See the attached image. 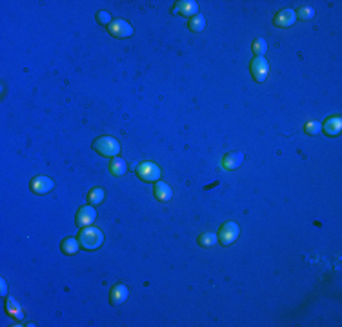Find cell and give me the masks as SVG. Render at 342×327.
<instances>
[{
    "label": "cell",
    "instance_id": "6da1fadb",
    "mask_svg": "<svg viewBox=\"0 0 342 327\" xmlns=\"http://www.w3.org/2000/svg\"><path fill=\"white\" fill-rule=\"evenodd\" d=\"M78 242H80V246L86 251H95L104 244V233L98 227L93 226L82 227L80 233H78Z\"/></svg>",
    "mask_w": 342,
    "mask_h": 327
},
{
    "label": "cell",
    "instance_id": "7a4b0ae2",
    "mask_svg": "<svg viewBox=\"0 0 342 327\" xmlns=\"http://www.w3.org/2000/svg\"><path fill=\"white\" fill-rule=\"evenodd\" d=\"M93 149L102 156H111V158H115V156L120 153V144H118V140L113 138V136H100V138H96V140L93 142Z\"/></svg>",
    "mask_w": 342,
    "mask_h": 327
},
{
    "label": "cell",
    "instance_id": "3957f363",
    "mask_svg": "<svg viewBox=\"0 0 342 327\" xmlns=\"http://www.w3.org/2000/svg\"><path fill=\"white\" fill-rule=\"evenodd\" d=\"M136 175L140 176V180L144 182H158L160 178V169L153 162H142L136 166Z\"/></svg>",
    "mask_w": 342,
    "mask_h": 327
},
{
    "label": "cell",
    "instance_id": "277c9868",
    "mask_svg": "<svg viewBox=\"0 0 342 327\" xmlns=\"http://www.w3.org/2000/svg\"><path fill=\"white\" fill-rule=\"evenodd\" d=\"M216 237H218V242H220L222 246H232L233 242L238 238V226H236L235 222H226L220 227V231H218Z\"/></svg>",
    "mask_w": 342,
    "mask_h": 327
},
{
    "label": "cell",
    "instance_id": "5b68a950",
    "mask_svg": "<svg viewBox=\"0 0 342 327\" xmlns=\"http://www.w3.org/2000/svg\"><path fill=\"white\" fill-rule=\"evenodd\" d=\"M252 75L255 78V82H266L268 73H270V64L264 56H255L252 62Z\"/></svg>",
    "mask_w": 342,
    "mask_h": 327
},
{
    "label": "cell",
    "instance_id": "8992f818",
    "mask_svg": "<svg viewBox=\"0 0 342 327\" xmlns=\"http://www.w3.org/2000/svg\"><path fill=\"white\" fill-rule=\"evenodd\" d=\"M53 187H55V182L50 176H35L31 180V191L35 195H48Z\"/></svg>",
    "mask_w": 342,
    "mask_h": 327
},
{
    "label": "cell",
    "instance_id": "52a82bcc",
    "mask_svg": "<svg viewBox=\"0 0 342 327\" xmlns=\"http://www.w3.org/2000/svg\"><path fill=\"white\" fill-rule=\"evenodd\" d=\"M110 33L116 38H128V36L133 35V27L126 20L118 18V20H113L110 24Z\"/></svg>",
    "mask_w": 342,
    "mask_h": 327
},
{
    "label": "cell",
    "instance_id": "ba28073f",
    "mask_svg": "<svg viewBox=\"0 0 342 327\" xmlns=\"http://www.w3.org/2000/svg\"><path fill=\"white\" fill-rule=\"evenodd\" d=\"M297 22V13L293 9H282L273 16V24L278 27H292Z\"/></svg>",
    "mask_w": 342,
    "mask_h": 327
},
{
    "label": "cell",
    "instance_id": "9c48e42d",
    "mask_svg": "<svg viewBox=\"0 0 342 327\" xmlns=\"http://www.w3.org/2000/svg\"><path fill=\"white\" fill-rule=\"evenodd\" d=\"M196 11H198V4H196L195 0H180L173 7V13L182 16H195Z\"/></svg>",
    "mask_w": 342,
    "mask_h": 327
},
{
    "label": "cell",
    "instance_id": "30bf717a",
    "mask_svg": "<svg viewBox=\"0 0 342 327\" xmlns=\"http://www.w3.org/2000/svg\"><path fill=\"white\" fill-rule=\"evenodd\" d=\"M96 218V211L95 207H90V206H84L78 209V213H76V226L78 227H88L91 226L93 222H95Z\"/></svg>",
    "mask_w": 342,
    "mask_h": 327
},
{
    "label": "cell",
    "instance_id": "8fae6325",
    "mask_svg": "<svg viewBox=\"0 0 342 327\" xmlns=\"http://www.w3.org/2000/svg\"><path fill=\"white\" fill-rule=\"evenodd\" d=\"M244 164V155L240 151H232L228 153L224 158H222V166L228 171H233V169H238V167Z\"/></svg>",
    "mask_w": 342,
    "mask_h": 327
},
{
    "label": "cell",
    "instance_id": "7c38bea8",
    "mask_svg": "<svg viewBox=\"0 0 342 327\" xmlns=\"http://www.w3.org/2000/svg\"><path fill=\"white\" fill-rule=\"evenodd\" d=\"M128 297H130V291H128V287L122 286V284H116V286L111 289L110 302L113 304V306H120L122 302H126Z\"/></svg>",
    "mask_w": 342,
    "mask_h": 327
},
{
    "label": "cell",
    "instance_id": "4fadbf2b",
    "mask_svg": "<svg viewBox=\"0 0 342 327\" xmlns=\"http://www.w3.org/2000/svg\"><path fill=\"white\" fill-rule=\"evenodd\" d=\"M322 129L326 131L328 136H338L340 135V129H342V120L340 116H330L326 122H324V126Z\"/></svg>",
    "mask_w": 342,
    "mask_h": 327
},
{
    "label": "cell",
    "instance_id": "5bb4252c",
    "mask_svg": "<svg viewBox=\"0 0 342 327\" xmlns=\"http://www.w3.org/2000/svg\"><path fill=\"white\" fill-rule=\"evenodd\" d=\"M155 198L160 202H168L171 200V196H173V191H171V187L168 186V184H164V182H155Z\"/></svg>",
    "mask_w": 342,
    "mask_h": 327
},
{
    "label": "cell",
    "instance_id": "9a60e30c",
    "mask_svg": "<svg viewBox=\"0 0 342 327\" xmlns=\"http://www.w3.org/2000/svg\"><path fill=\"white\" fill-rule=\"evenodd\" d=\"M110 171L113 173L115 176H122V175H126V171H128V164L122 158H113L111 160V164H110Z\"/></svg>",
    "mask_w": 342,
    "mask_h": 327
},
{
    "label": "cell",
    "instance_id": "2e32d148",
    "mask_svg": "<svg viewBox=\"0 0 342 327\" xmlns=\"http://www.w3.org/2000/svg\"><path fill=\"white\" fill-rule=\"evenodd\" d=\"M78 246H80V242L78 240H75V238H66L64 242H62V253L64 255H76L78 253Z\"/></svg>",
    "mask_w": 342,
    "mask_h": 327
},
{
    "label": "cell",
    "instance_id": "e0dca14e",
    "mask_svg": "<svg viewBox=\"0 0 342 327\" xmlns=\"http://www.w3.org/2000/svg\"><path fill=\"white\" fill-rule=\"evenodd\" d=\"M204 27H206V18H204L202 13H196L195 16L190 18V29L193 33H200V31H204Z\"/></svg>",
    "mask_w": 342,
    "mask_h": 327
},
{
    "label": "cell",
    "instance_id": "ac0fdd59",
    "mask_svg": "<svg viewBox=\"0 0 342 327\" xmlns=\"http://www.w3.org/2000/svg\"><path fill=\"white\" fill-rule=\"evenodd\" d=\"M104 198H106V193H104L102 187H93L90 191V195H88V200H90L91 206H98V204H102Z\"/></svg>",
    "mask_w": 342,
    "mask_h": 327
},
{
    "label": "cell",
    "instance_id": "d6986e66",
    "mask_svg": "<svg viewBox=\"0 0 342 327\" xmlns=\"http://www.w3.org/2000/svg\"><path fill=\"white\" fill-rule=\"evenodd\" d=\"M252 49H253V53H255V56H264L268 51V42L264 40V38H256V40H253Z\"/></svg>",
    "mask_w": 342,
    "mask_h": 327
},
{
    "label": "cell",
    "instance_id": "ffe728a7",
    "mask_svg": "<svg viewBox=\"0 0 342 327\" xmlns=\"http://www.w3.org/2000/svg\"><path fill=\"white\" fill-rule=\"evenodd\" d=\"M216 240H218V237H215L213 233H206V235H200V237H198V244H200L202 247H212V246H215Z\"/></svg>",
    "mask_w": 342,
    "mask_h": 327
},
{
    "label": "cell",
    "instance_id": "44dd1931",
    "mask_svg": "<svg viewBox=\"0 0 342 327\" xmlns=\"http://www.w3.org/2000/svg\"><path fill=\"white\" fill-rule=\"evenodd\" d=\"M313 7H310V5H304V7H300L297 13V16H300L302 20H310V18H313Z\"/></svg>",
    "mask_w": 342,
    "mask_h": 327
},
{
    "label": "cell",
    "instance_id": "7402d4cb",
    "mask_svg": "<svg viewBox=\"0 0 342 327\" xmlns=\"http://www.w3.org/2000/svg\"><path fill=\"white\" fill-rule=\"evenodd\" d=\"M304 129H306L308 135H317L318 131L322 129V126H320V124H317V122H308Z\"/></svg>",
    "mask_w": 342,
    "mask_h": 327
},
{
    "label": "cell",
    "instance_id": "603a6c76",
    "mask_svg": "<svg viewBox=\"0 0 342 327\" xmlns=\"http://www.w3.org/2000/svg\"><path fill=\"white\" fill-rule=\"evenodd\" d=\"M8 311H10V315H15V317H20V307L16 306V302L13 300V298H8Z\"/></svg>",
    "mask_w": 342,
    "mask_h": 327
},
{
    "label": "cell",
    "instance_id": "cb8c5ba5",
    "mask_svg": "<svg viewBox=\"0 0 342 327\" xmlns=\"http://www.w3.org/2000/svg\"><path fill=\"white\" fill-rule=\"evenodd\" d=\"M96 20L100 22V24H111V15L108 13V11H98L96 13Z\"/></svg>",
    "mask_w": 342,
    "mask_h": 327
},
{
    "label": "cell",
    "instance_id": "d4e9b609",
    "mask_svg": "<svg viewBox=\"0 0 342 327\" xmlns=\"http://www.w3.org/2000/svg\"><path fill=\"white\" fill-rule=\"evenodd\" d=\"M0 289H2V295H8V286H6V280H2V287H0Z\"/></svg>",
    "mask_w": 342,
    "mask_h": 327
}]
</instances>
